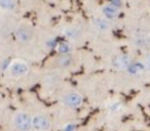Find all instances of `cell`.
<instances>
[{
    "instance_id": "cell-1",
    "label": "cell",
    "mask_w": 150,
    "mask_h": 131,
    "mask_svg": "<svg viewBox=\"0 0 150 131\" xmlns=\"http://www.w3.org/2000/svg\"><path fill=\"white\" fill-rule=\"evenodd\" d=\"M30 66L26 60L21 58L13 60L8 64V68L6 70V73L13 79H21L29 74Z\"/></svg>"
},
{
    "instance_id": "cell-2",
    "label": "cell",
    "mask_w": 150,
    "mask_h": 131,
    "mask_svg": "<svg viewBox=\"0 0 150 131\" xmlns=\"http://www.w3.org/2000/svg\"><path fill=\"white\" fill-rule=\"evenodd\" d=\"M13 125L18 131H31L32 116L25 111H19L13 116Z\"/></svg>"
},
{
    "instance_id": "cell-3",
    "label": "cell",
    "mask_w": 150,
    "mask_h": 131,
    "mask_svg": "<svg viewBox=\"0 0 150 131\" xmlns=\"http://www.w3.org/2000/svg\"><path fill=\"white\" fill-rule=\"evenodd\" d=\"M61 102L69 109H78L83 104V96L78 91H69L61 96Z\"/></svg>"
},
{
    "instance_id": "cell-4",
    "label": "cell",
    "mask_w": 150,
    "mask_h": 131,
    "mask_svg": "<svg viewBox=\"0 0 150 131\" xmlns=\"http://www.w3.org/2000/svg\"><path fill=\"white\" fill-rule=\"evenodd\" d=\"M52 128V119L44 114H36L32 116V130L50 131Z\"/></svg>"
},
{
    "instance_id": "cell-5",
    "label": "cell",
    "mask_w": 150,
    "mask_h": 131,
    "mask_svg": "<svg viewBox=\"0 0 150 131\" xmlns=\"http://www.w3.org/2000/svg\"><path fill=\"white\" fill-rule=\"evenodd\" d=\"M15 35L20 43L26 44V43H30L32 41L34 36V32L31 26L26 23H23V24H20L17 27V29L15 31Z\"/></svg>"
},
{
    "instance_id": "cell-6",
    "label": "cell",
    "mask_w": 150,
    "mask_h": 131,
    "mask_svg": "<svg viewBox=\"0 0 150 131\" xmlns=\"http://www.w3.org/2000/svg\"><path fill=\"white\" fill-rule=\"evenodd\" d=\"M133 62L131 56L127 53H121L118 55H115L111 60V64L117 71H127L131 64Z\"/></svg>"
},
{
    "instance_id": "cell-7",
    "label": "cell",
    "mask_w": 150,
    "mask_h": 131,
    "mask_svg": "<svg viewBox=\"0 0 150 131\" xmlns=\"http://www.w3.org/2000/svg\"><path fill=\"white\" fill-rule=\"evenodd\" d=\"M74 57L71 54L68 55H59L52 60V64L56 70H67L74 66Z\"/></svg>"
},
{
    "instance_id": "cell-8",
    "label": "cell",
    "mask_w": 150,
    "mask_h": 131,
    "mask_svg": "<svg viewBox=\"0 0 150 131\" xmlns=\"http://www.w3.org/2000/svg\"><path fill=\"white\" fill-rule=\"evenodd\" d=\"M62 81V76L60 75L58 71H50L44 75L42 82L43 85L45 86L47 89H52V88L57 87Z\"/></svg>"
},
{
    "instance_id": "cell-9",
    "label": "cell",
    "mask_w": 150,
    "mask_h": 131,
    "mask_svg": "<svg viewBox=\"0 0 150 131\" xmlns=\"http://www.w3.org/2000/svg\"><path fill=\"white\" fill-rule=\"evenodd\" d=\"M101 13H102L104 19L108 20V21L110 22V21H113V20L118 19L121 11L119 8H116V7L112 6V5L109 4V3H106V4H104L101 7Z\"/></svg>"
},
{
    "instance_id": "cell-10",
    "label": "cell",
    "mask_w": 150,
    "mask_h": 131,
    "mask_svg": "<svg viewBox=\"0 0 150 131\" xmlns=\"http://www.w3.org/2000/svg\"><path fill=\"white\" fill-rule=\"evenodd\" d=\"M92 25L98 32L107 33L111 31V24L108 20L104 18H95L92 21Z\"/></svg>"
},
{
    "instance_id": "cell-11",
    "label": "cell",
    "mask_w": 150,
    "mask_h": 131,
    "mask_svg": "<svg viewBox=\"0 0 150 131\" xmlns=\"http://www.w3.org/2000/svg\"><path fill=\"white\" fill-rule=\"evenodd\" d=\"M63 36L67 40L74 41V40H78L81 37V31L76 27H67L63 30Z\"/></svg>"
},
{
    "instance_id": "cell-12",
    "label": "cell",
    "mask_w": 150,
    "mask_h": 131,
    "mask_svg": "<svg viewBox=\"0 0 150 131\" xmlns=\"http://www.w3.org/2000/svg\"><path fill=\"white\" fill-rule=\"evenodd\" d=\"M132 76H140L142 73L146 71L145 69V64H144L143 62L141 60H135L131 64V66L129 67V69L127 70Z\"/></svg>"
},
{
    "instance_id": "cell-13",
    "label": "cell",
    "mask_w": 150,
    "mask_h": 131,
    "mask_svg": "<svg viewBox=\"0 0 150 131\" xmlns=\"http://www.w3.org/2000/svg\"><path fill=\"white\" fill-rule=\"evenodd\" d=\"M54 49L59 53V55H68V54H71V52L73 51V46L71 45L70 42L63 41L57 44Z\"/></svg>"
},
{
    "instance_id": "cell-14",
    "label": "cell",
    "mask_w": 150,
    "mask_h": 131,
    "mask_svg": "<svg viewBox=\"0 0 150 131\" xmlns=\"http://www.w3.org/2000/svg\"><path fill=\"white\" fill-rule=\"evenodd\" d=\"M18 8V3L16 0H0V11L11 13Z\"/></svg>"
},
{
    "instance_id": "cell-15",
    "label": "cell",
    "mask_w": 150,
    "mask_h": 131,
    "mask_svg": "<svg viewBox=\"0 0 150 131\" xmlns=\"http://www.w3.org/2000/svg\"><path fill=\"white\" fill-rule=\"evenodd\" d=\"M133 44L135 47L142 48V49H146V48H150V36H140L134 39Z\"/></svg>"
},
{
    "instance_id": "cell-16",
    "label": "cell",
    "mask_w": 150,
    "mask_h": 131,
    "mask_svg": "<svg viewBox=\"0 0 150 131\" xmlns=\"http://www.w3.org/2000/svg\"><path fill=\"white\" fill-rule=\"evenodd\" d=\"M122 108H123V104H121L120 102H110L109 106H108L109 112L112 113V114L118 113Z\"/></svg>"
},
{
    "instance_id": "cell-17",
    "label": "cell",
    "mask_w": 150,
    "mask_h": 131,
    "mask_svg": "<svg viewBox=\"0 0 150 131\" xmlns=\"http://www.w3.org/2000/svg\"><path fill=\"white\" fill-rule=\"evenodd\" d=\"M109 4H111L112 6L116 7V8L120 9V7L122 6L123 2H122V0H109Z\"/></svg>"
},
{
    "instance_id": "cell-18",
    "label": "cell",
    "mask_w": 150,
    "mask_h": 131,
    "mask_svg": "<svg viewBox=\"0 0 150 131\" xmlns=\"http://www.w3.org/2000/svg\"><path fill=\"white\" fill-rule=\"evenodd\" d=\"M144 64H145V69L147 72H150V53H148L147 55L145 56L143 60Z\"/></svg>"
}]
</instances>
